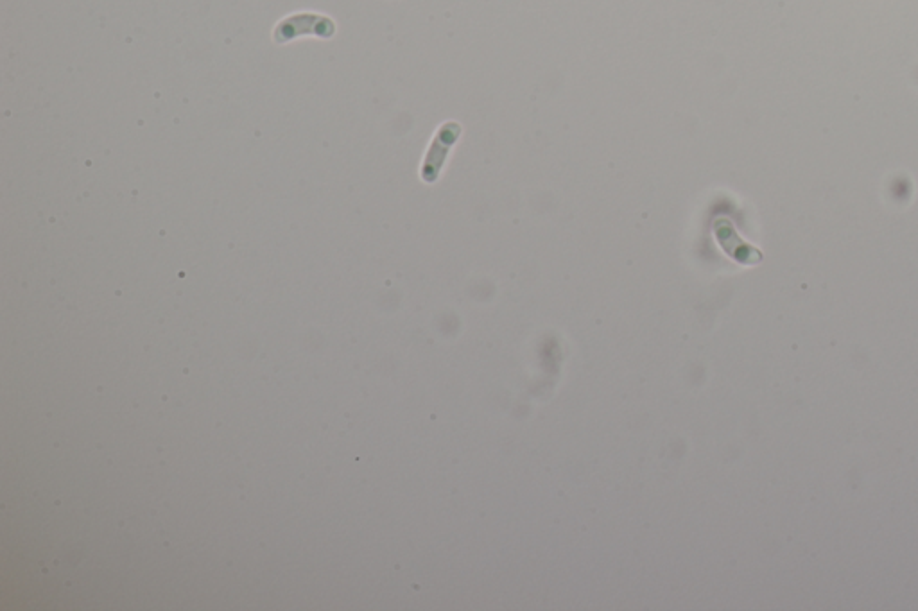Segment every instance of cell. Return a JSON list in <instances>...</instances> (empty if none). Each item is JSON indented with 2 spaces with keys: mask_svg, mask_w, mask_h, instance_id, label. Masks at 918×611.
<instances>
[{
  "mask_svg": "<svg viewBox=\"0 0 918 611\" xmlns=\"http://www.w3.org/2000/svg\"><path fill=\"white\" fill-rule=\"evenodd\" d=\"M459 133H461V128L456 122H447L440 130L438 137L434 140V144L438 146V153L431 151L427 156V164L422 169L425 180H434L436 174L440 173V167H442L443 160H445V153L449 151V147L454 146V142L458 140Z\"/></svg>",
  "mask_w": 918,
  "mask_h": 611,
  "instance_id": "cell-1",
  "label": "cell"
}]
</instances>
